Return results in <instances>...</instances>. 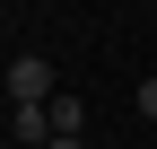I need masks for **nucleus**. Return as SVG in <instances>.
<instances>
[{"label": "nucleus", "mask_w": 157, "mask_h": 149, "mask_svg": "<svg viewBox=\"0 0 157 149\" xmlns=\"http://www.w3.org/2000/svg\"><path fill=\"white\" fill-rule=\"evenodd\" d=\"M44 149H87V140H44Z\"/></svg>", "instance_id": "obj_4"}, {"label": "nucleus", "mask_w": 157, "mask_h": 149, "mask_svg": "<svg viewBox=\"0 0 157 149\" xmlns=\"http://www.w3.org/2000/svg\"><path fill=\"white\" fill-rule=\"evenodd\" d=\"M44 132L52 140H78V132H87V105H78V97H52L44 105Z\"/></svg>", "instance_id": "obj_2"}, {"label": "nucleus", "mask_w": 157, "mask_h": 149, "mask_svg": "<svg viewBox=\"0 0 157 149\" xmlns=\"http://www.w3.org/2000/svg\"><path fill=\"white\" fill-rule=\"evenodd\" d=\"M9 105H52V62L44 53H17L9 62Z\"/></svg>", "instance_id": "obj_1"}, {"label": "nucleus", "mask_w": 157, "mask_h": 149, "mask_svg": "<svg viewBox=\"0 0 157 149\" xmlns=\"http://www.w3.org/2000/svg\"><path fill=\"white\" fill-rule=\"evenodd\" d=\"M140 114H148V123H157V79H140Z\"/></svg>", "instance_id": "obj_3"}]
</instances>
